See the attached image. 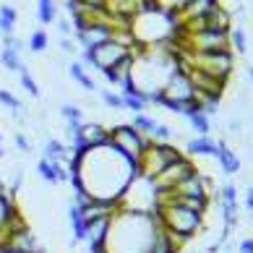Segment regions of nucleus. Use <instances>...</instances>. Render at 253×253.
Segmentation results:
<instances>
[{
    "label": "nucleus",
    "mask_w": 253,
    "mask_h": 253,
    "mask_svg": "<svg viewBox=\"0 0 253 253\" xmlns=\"http://www.w3.org/2000/svg\"><path fill=\"white\" fill-rule=\"evenodd\" d=\"M188 123L193 126V130H196L199 136H209V133H211V118H206L204 112H196V115H191Z\"/></svg>",
    "instance_id": "24"
},
{
    "label": "nucleus",
    "mask_w": 253,
    "mask_h": 253,
    "mask_svg": "<svg viewBox=\"0 0 253 253\" xmlns=\"http://www.w3.org/2000/svg\"><path fill=\"white\" fill-rule=\"evenodd\" d=\"M180 157H183V152H180V149H175L172 144H157V141H152L141 152V157H138V175L154 180L165 167H170Z\"/></svg>",
    "instance_id": "5"
},
{
    "label": "nucleus",
    "mask_w": 253,
    "mask_h": 253,
    "mask_svg": "<svg viewBox=\"0 0 253 253\" xmlns=\"http://www.w3.org/2000/svg\"><path fill=\"white\" fill-rule=\"evenodd\" d=\"M0 63L5 65L8 71H21V52H18L16 47H3L0 50Z\"/></svg>",
    "instance_id": "21"
},
{
    "label": "nucleus",
    "mask_w": 253,
    "mask_h": 253,
    "mask_svg": "<svg viewBox=\"0 0 253 253\" xmlns=\"http://www.w3.org/2000/svg\"><path fill=\"white\" fill-rule=\"evenodd\" d=\"M238 253H253V238H243L238 243Z\"/></svg>",
    "instance_id": "35"
},
{
    "label": "nucleus",
    "mask_w": 253,
    "mask_h": 253,
    "mask_svg": "<svg viewBox=\"0 0 253 253\" xmlns=\"http://www.w3.org/2000/svg\"><path fill=\"white\" fill-rule=\"evenodd\" d=\"M214 157L219 159L224 175H238V172H240V159H238V154L232 152V149L224 144V141H217V154H214Z\"/></svg>",
    "instance_id": "12"
},
{
    "label": "nucleus",
    "mask_w": 253,
    "mask_h": 253,
    "mask_svg": "<svg viewBox=\"0 0 253 253\" xmlns=\"http://www.w3.org/2000/svg\"><path fill=\"white\" fill-rule=\"evenodd\" d=\"M230 133H240V120L238 118L230 120Z\"/></svg>",
    "instance_id": "38"
},
{
    "label": "nucleus",
    "mask_w": 253,
    "mask_h": 253,
    "mask_svg": "<svg viewBox=\"0 0 253 253\" xmlns=\"http://www.w3.org/2000/svg\"><path fill=\"white\" fill-rule=\"evenodd\" d=\"M230 47H235L238 52H248V37L243 26H230Z\"/></svg>",
    "instance_id": "23"
},
{
    "label": "nucleus",
    "mask_w": 253,
    "mask_h": 253,
    "mask_svg": "<svg viewBox=\"0 0 253 253\" xmlns=\"http://www.w3.org/2000/svg\"><path fill=\"white\" fill-rule=\"evenodd\" d=\"M102 102H105L107 107H112V110H123V99H120V94H112V91H107V89H102Z\"/></svg>",
    "instance_id": "31"
},
{
    "label": "nucleus",
    "mask_w": 253,
    "mask_h": 253,
    "mask_svg": "<svg viewBox=\"0 0 253 253\" xmlns=\"http://www.w3.org/2000/svg\"><path fill=\"white\" fill-rule=\"evenodd\" d=\"M42 159H47V162H65L68 159V152H65V146L58 141V138H50L47 144H44V157Z\"/></svg>",
    "instance_id": "19"
},
{
    "label": "nucleus",
    "mask_w": 253,
    "mask_h": 253,
    "mask_svg": "<svg viewBox=\"0 0 253 253\" xmlns=\"http://www.w3.org/2000/svg\"><path fill=\"white\" fill-rule=\"evenodd\" d=\"M149 138L157 141V144H170V138H175V130H172V126H167V123H157L154 130L149 133Z\"/></svg>",
    "instance_id": "25"
},
{
    "label": "nucleus",
    "mask_w": 253,
    "mask_h": 253,
    "mask_svg": "<svg viewBox=\"0 0 253 253\" xmlns=\"http://www.w3.org/2000/svg\"><path fill=\"white\" fill-rule=\"evenodd\" d=\"M159 230L157 214L118 211L110 217V230L102 240V253H149ZM97 251V248H91Z\"/></svg>",
    "instance_id": "2"
},
{
    "label": "nucleus",
    "mask_w": 253,
    "mask_h": 253,
    "mask_svg": "<svg viewBox=\"0 0 253 253\" xmlns=\"http://www.w3.org/2000/svg\"><path fill=\"white\" fill-rule=\"evenodd\" d=\"M16 146L21 149L24 154H29V152H32V141H29V138H26L24 133H16Z\"/></svg>",
    "instance_id": "33"
},
{
    "label": "nucleus",
    "mask_w": 253,
    "mask_h": 253,
    "mask_svg": "<svg viewBox=\"0 0 253 253\" xmlns=\"http://www.w3.org/2000/svg\"><path fill=\"white\" fill-rule=\"evenodd\" d=\"M130 68H133V55H126V58L123 60H120L118 65H112V68L110 71H105V73H102V76H105L107 81H112V84H123L128 76H130Z\"/></svg>",
    "instance_id": "15"
},
{
    "label": "nucleus",
    "mask_w": 253,
    "mask_h": 253,
    "mask_svg": "<svg viewBox=\"0 0 253 253\" xmlns=\"http://www.w3.org/2000/svg\"><path fill=\"white\" fill-rule=\"evenodd\" d=\"M5 157V149H3V144H0V159H3Z\"/></svg>",
    "instance_id": "40"
},
{
    "label": "nucleus",
    "mask_w": 253,
    "mask_h": 253,
    "mask_svg": "<svg viewBox=\"0 0 253 253\" xmlns=\"http://www.w3.org/2000/svg\"><path fill=\"white\" fill-rule=\"evenodd\" d=\"M63 162H47V159H40V162H37V175L42 177V180H47V183H58V167H60Z\"/></svg>",
    "instance_id": "20"
},
{
    "label": "nucleus",
    "mask_w": 253,
    "mask_h": 253,
    "mask_svg": "<svg viewBox=\"0 0 253 253\" xmlns=\"http://www.w3.org/2000/svg\"><path fill=\"white\" fill-rule=\"evenodd\" d=\"M246 209L253 214V185L248 188V193H246Z\"/></svg>",
    "instance_id": "37"
},
{
    "label": "nucleus",
    "mask_w": 253,
    "mask_h": 253,
    "mask_svg": "<svg viewBox=\"0 0 253 253\" xmlns=\"http://www.w3.org/2000/svg\"><path fill=\"white\" fill-rule=\"evenodd\" d=\"M246 76H248V81L253 84V65H248V68H246Z\"/></svg>",
    "instance_id": "39"
},
{
    "label": "nucleus",
    "mask_w": 253,
    "mask_h": 253,
    "mask_svg": "<svg viewBox=\"0 0 253 253\" xmlns=\"http://www.w3.org/2000/svg\"><path fill=\"white\" fill-rule=\"evenodd\" d=\"M130 126H133V128H136L141 136H149V133L154 130L157 120H154V118H149V115H144V112H138V115L133 118V123H130Z\"/></svg>",
    "instance_id": "27"
},
{
    "label": "nucleus",
    "mask_w": 253,
    "mask_h": 253,
    "mask_svg": "<svg viewBox=\"0 0 253 253\" xmlns=\"http://www.w3.org/2000/svg\"><path fill=\"white\" fill-rule=\"evenodd\" d=\"M154 3L159 5V11H167V13H175L177 8H183L188 0H154Z\"/></svg>",
    "instance_id": "32"
},
{
    "label": "nucleus",
    "mask_w": 253,
    "mask_h": 253,
    "mask_svg": "<svg viewBox=\"0 0 253 253\" xmlns=\"http://www.w3.org/2000/svg\"><path fill=\"white\" fill-rule=\"evenodd\" d=\"M60 50L63 52H76V47H73V42L68 40V37H63V40H60Z\"/></svg>",
    "instance_id": "36"
},
{
    "label": "nucleus",
    "mask_w": 253,
    "mask_h": 253,
    "mask_svg": "<svg viewBox=\"0 0 253 253\" xmlns=\"http://www.w3.org/2000/svg\"><path fill=\"white\" fill-rule=\"evenodd\" d=\"M191 157H214L217 154V141H211L209 136H199V138H191L185 144Z\"/></svg>",
    "instance_id": "14"
},
{
    "label": "nucleus",
    "mask_w": 253,
    "mask_h": 253,
    "mask_svg": "<svg viewBox=\"0 0 253 253\" xmlns=\"http://www.w3.org/2000/svg\"><path fill=\"white\" fill-rule=\"evenodd\" d=\"M128 52L130 50L126 47V44L110 40V42H102V44H97V47H91V50H84L81 52V60L89 63L97 73H105V71L112 68V65H118Z\"/></svg>",
    "instance_id": "8"
},
{
    "label": "nucleus",
    "mask_w": 253,
    "mask_h": 253,
    "mask_svg": "<svg viewBox=\"0 0 253 253\" xmlns=\"http://www.w3.org/2000/svg\"><path fill=\"white\" fill-rule=\"evenodd\" d=\"M159 224L170 232V235L180 243V246H185V240H191L196 232L201 230L204 224V217L201 214H196L191 209H185V206L180 204H165V206H157L154 209Z\"/></svg>",
    "instance_id": "3"
},
{
    "label": "nucleus",
    "mask_w": 253,
    "mask_h": 253,
    "mask_svg": "<svg viewBox=\"0 0 253 253\" xmlns=\"http://www.w3.org/2000/svg\"><path fill=\"white\" fill-rule=\"evenodd\" d=\"M199 170H196V165L191 162L188 157H180L177 162H172L170 167H165L162 172H159L157 177H154V188L157 191H172L175 185H180L185 177H191V175H196Z\"/></svg>",
    "instance_id": "9"
},
{
    "label": "nucleus",
    "mask_w": 253,
    "mask_h": 253,
    "mask_svg": "<svg viewBox=\"0 0 253 253\" xmlns=\"http://www.w3.org/2000/svg\"><path fill=\"white\" fill-rule=\"evenodd\" d=\"M0 105H5L8 110H18V107H24L21 102H18V97H13L8 89H0Z\"/></svg>",
    "instance_id": "30"
},
{
    "label": "nucleus",
    "mask_w": 253,
    "mask_h": 253,
    "mask_svg": "<svg viewBox=\"0 0 253 253\" xmlns=\"http://www.w3.org/2000/svg\"><path fill=\"white\" fill-rule=\"evenodd\" d=\"M157 209V188L154 183L144 175H136L128 183V188L120 196V211H138V214H152Z\"/></svg>",
    "instance_id": "4"
},
{
    "label": "nucleus",
    "mask_w": 253,
    "mask_h": 253,
    "mask_svg": "<svg viewBox=\"0 0 253 253\" xmlns=\"http://www.w3.org/2000/svg\"><path fill=\"white\" fill-rule=\"evenodd\" d=\"M55 24H58V32H60L63 37H68V34H71V24H68V18L58 16V18H55Z\"/></svg>",
    "instance_id": "34"
},
{
    "label": "nucleus",
    "mask_w": 253,
    "mask_h": 253,
    "mask_svg": "<svg viewBox=\"0 0 253 253\" xmlns=\"http://www.w3.org/2000/svg\"><path fill=\"white\" fill-rule=\"evenodd\" d=\"M47 42H50L47 32L37 29V32L32 34V40H29V50H32V52H42V50H47Z\"/></svg>",
    "instance_id": "28"
},
{
    "label": "nucleus",
    "mask_w": 253,
    "mask_h": 253,
    "mask_svg": "<svg viewBox=\"0 0 253 253\" xmlns=\"http://www.w3.org/2000/svg\"><path fill=\"white\" fill-rule=\"evenodd\" d=\"M79 180L81 188L86 191L91 199L97 201H120L128 183L138 175V165L130 162L126 154H120L118 149L97 146L89 149L86 154L79 159Z\"/></svg>",
    "instance_id": "1"
},
{
    "label": "nucleus",
    "mask_w": 253,
    "mask_h": 253,
    "mask_svg": "<svg viewBox=\"0 0 253 253\" xmlns=\"http://www.w3.org/2000/svg\"><path fill=\"white\" fill-rule=\"evenodd\" d=\"M180 248H183L180 243H177L170 232L159 224V230L154 235V243H152V251H149V253H180Z\"/></svg>",
    "instance_id": "13"
},
{
    "label": "nucleus",
    "mask_w": 253,
    "mask_h": 253,
    "mask_svg": "<svg viewBox=\"0 0 253 253\" xmlns=\"http://www.w3.org/2000/svg\"><path fill=\"white\" fill-rule=\"evenodd\" d=\"M18 79H21V86L29 91L32 97H40V84L34 81L32 71H29V65H21V71H18Z\"/></svg>",
    "instance_id": "26"
},
{
    "label": "nucleus",
    "mask_w": 253,
    "mask_h": 253,
    "mask_svg": "<svg viewBox=\"0 0 253 253\" xmlns=\"http://www.w3.org/2000/svg\"><path fill=\"white\" fill-rule=\"evenodd\" d=\"M16 21H18V11H16V8L8 5V3L0 5V34H3V37L13 34Z\"/></svg>",
    "instance_id": "16"
},
{
    "label": "nucleus",
    "mask_w": 253,
    "mask_h": 253,
    "mask_svg": "<svg viewBox=\"0 0 253 253\" xmlns=\"http://www.w3.org/2000/svg\"><path fill=\"white\" fill-rule=\"evenodd\" d=\"M68 219H71V224H73V235H76V240H81V243H86V238H89V227H86V222H84V217H81V209L76 204L68 209Z\"/></svg>",
    "instance_id": "18"
},
{
    "label": "nucleus",
    "mask_w": 253,
    "mask_h": 253,
    "mask_svg": "<svg viewBox=\"0 0 253 253\" xmlns=\"http://www.w3.org/2000/svg\"><path fill=\"white\" fill-rule=\"evenodd\" d=\"M162 99H170V102H180V105H185V102H191L196 99L199 94H196V89H193V84L188 76H183V73H172L170 79L165 81V86H162Z\"/></svg>",
    "instance_id": "10"
},
{
    "label": "nucleus",
    "mask_w": 253,
    "mask_h": 253,
    "mask_svg": "<svg viewBox=\"0 0 253 253\" xmlns=\"http://www.w3.org/2000/svg\"><path fill=\"white\" fill-rule=\"evenodd\" d=\"M219 199H222V204H238V188H235V183L224 185V188L219 191Z\"/></svg>",
    "instance_id": "29"
},
{
    "label": "nucleus",
    "mask_w": 253,
    "mask_h": 253,
    "mask_svg": "<svg viewBox=\"0 0 253 253\" xmlns=\"http://www.w3.org/2000/svg\"><path fill=\"white\" fill-rule=\"evenodd\" d=\"M0 144H3V133H0Z\"/></svg>",
    "instance_id": "41"
},
{
    "label": "nucleus",
    "mask_w": 253,
    "mask_h": 253,
    "mask_svg": "<svg viewBox=\"0 0 253 253\" xmlns=\"http://www.w3.org/2000/svg\"><path fill=\"white\" fill-rule=\"evenodd\" d=\"M37 18L42 24H52L58 18V8H55V0H40V8H37Z\"/></svg>",
    "instance_id": "22"
},
{
    "label": "nucleus",
    "mask_w": 253,
    "mask_h": 253,
    "mask_svg": "<svg viewBox=\"0 0 253 253\" xmlns=\"http://www.w3.org/2000/svg\"><path fill=\"white\" fill-rule=\"evenodd\" d=\"M112 37H115V32H112V26L110 24H91V26H86V29H81V32H76V40H79V44L84 50H91V47H97V44H102V42H110Z\"/></svg>",
    "instance_id": "11"
},
{
    "label": "nucleus",
    "mask_w": 253,
    "mask_h": 253,
    "mask_svg": "<svg viewBox=\"0 0 253 253\" xmlns=\"http://www.w3.org/2000/svg\"><path fill=\"white\" fill-rule=\"evenodd\" d=\"M68 73H71V79L79 84V86H84V91H94L97 89V84H94V79L86 73V68H84L81 63H71L68 65Z\"/></svg>",
    "instance_id": "17"
},
{
    "label": "nucleus",
    "mask_w": 253,
    "mask_h": 253,
    "mask_svg": "<svg viewBox=\"0 0 253 253\" xmlns=\"http://www.w3.org/2000/svg\"><path fill=\"white\" fill-rule=\"evenodd\" d=\"M152 144V138L149 136H141L133 126H115L110 130V146L118 149L120 154H126L130 162L138 165V157H141V152Z\"/></svg>",
    "instance_id": "6"
},
{
    "label": "nucleus",
    "mask_w": 253,
    "mask_h": 253,
    "mask_svg": "<svg viewBox=\"0 0 253 253\" xmlns=\"http://www.w3.org/2000/svg\"><path fill=\"white\" fill-rule=\"evenodd\" d=\"M185 55H188L193 68H199L206 76L219 79V81H227L232 73V65H235V58H232L230 50L227 52H185Z\"/></svg>",
    "instance_id": "7"
}]
</instances>
